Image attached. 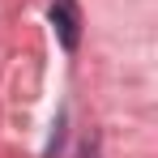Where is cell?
<instances>
[{
    "mask_svg": "<svg viewBox=\"0 0 158 158\" xmlns=\"http://www.w3.org/2000/svg\"><path fill=\"white\" fill-rule=\"evenodd\" d=\"M52 26H56V39L64 43V52H77V43H81V22H77L73 0H56V4H52Z\"/></svg>",
    "mask_w": 158,
    "mask_h": 158,
    "instance_id": "obj_1",
    "label": "cell"
}]
</instances>
